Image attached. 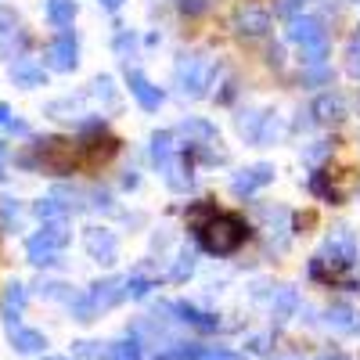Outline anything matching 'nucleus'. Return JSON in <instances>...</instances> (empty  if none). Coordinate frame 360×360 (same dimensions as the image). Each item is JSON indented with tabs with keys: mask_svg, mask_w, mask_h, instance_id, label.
Segmentation results:
<instances>
[{
	"mask_svg": "<svg viewBox=\"0 0 360 360\" xmlns=\"http://www.w3.org/2000/svg\"><path fill=\"white\" fill-rule=\"evenodd\" d=\"M4 176H8V148L0 144V184H4Z\"/></svg>",
	"mask_w": 360,
	"mask_h": 360,
	"instance_id": "31",
	"label": "nucleus"
},
{
	"mask_svg": "<svg viewBox=\"0 0 360 360\" xmlns=\"http://www.w3.org/2000/svg\"><path fill=\"white\" fill-rule=\"evenodd\" d=\"M98 4H105V8H108V11H115V8H119V4H123V0H98Z\"/></svg>",
	"mask_w": 360,
	"mask_h": 360,
	"instance_id": "34",
	"label": "nucleus"
},
{
	"mask_svg": "<svg viewBox=\"0 0 360 360\" xmlns=\"http://www.w3.org/2000/svg\"><path fill=\"white\" fill-rule=\"evenodd\" d=\"M65 213H69V205H62L54 195L37 202V217H40L44 224H58V220H65Z\"/></svg>",
	"mask_w": 360,
	"mask_h": 360,
	"instance_id": "17",
	"label": "nucleus"
},
{
	"mask_svg": "<svg viewBox=\"0 0 360 360\" xmlns=\"http://www.w3.org/2000/svg\"><path fill=\"white\" fill-rule=\"evenodd\" d=\"M148 292H152V281L148 278H127V295L130 299H144Z\"/></svg>",
	"mask_w": 360,
	"mask_h": 360,
	"instance_id": "26",
	"label": "nucleus"
},
{
	"mask_svg": "<svg viewBox=\"0 0 360 360\" xmlns=\"http://www.w3.org/2000/svg\"><path fill=\"white\" fill-rule=\"evenodd\" d=\"M11 123H15V119H11V108L0 101V127H11Z\"/></svg>",
	"mask_w": 360,
	"mask_h": 360,
	"instance_id": "32",
	"label": "nucleus"
},
{
	"mask_svg": "<svg viewBox=\"0 0 360 360\" xmlns=\"http://www.w3.org/2000/svg\"><path fill=\"white\" fill-rule=\"evenodd\" d=\"M314 220H317L314 213H299V217H295V227H299V231H303V227H314Z\"/></svg>",
	"mask_w": 360,
	"mask_h": 360,
	"instance_id": "30",
	"label": "nucleus"
},
{
	"mask_svg": "<svg viewBox=\"0 0 360 360\" xmlns=\"http://www.w3.org/2000/svg\"><path fill=\"white\" fill-rule=\"evenodd\" d=\"M288 37L295 44H303V47H314V44H324V29H321L317 18H292Z\"/></svg>",
	"mask_w": 360,
	"mask_h": 360,
	"instance_id": "10",
	"label": "nucleus"
},
{
	"mask_svg": "<svg viewBox=\"0 0 360 360\" xmlns=\"http://www.w3.org/2000/svg\"><path fill=\"white\" fill-rule=\"evenodd\" d=\"M15 29H18V11L0 8V44H4L8 37H15Z\"/></svg>",
	"mask_w": 360,
	"mask_h": 360,
	"instance_id": "22",
	"label": "nucleus"
},
{
	"mask_svg": "<svg viewBox=\"0 0 360 360\" xmlns=\"http://www.w3.org/2000/svg\"><path fill=\"white\" fill-rule=\"evenodd\" d=\"M76 54H79V51H76V37L65 29V33H58V37L44 47V62H47L51 69H58V72H72L76 62H79Z\"/></svg>",
	"mask_w": 360,
	"mask_h": 360,
	"instance_id": "4",
	"label": "nucleus"
},
{
	"mask_svg": "<svg viewBox=\"0 0 360 360\" xmlns=\"http://www.w3.org/2000/svg\"><path fill=\"white\" fill-rule=\"evenodd\" d=\"M335 360H339V356H335Z\"/></svg>",
	"mask_w": 360,
	"mask_h": 360,
	"instance_id": "36",
	"label": "nucleus"
},
{
	"mask_svg": "<svg viewBox=\"0 0 360 360\" xmlns=\"http://www.w3.org/2000/svg\"><path fill=\"white\" fill-rule=\"evenodd\" d=\"M173 310L180 314V321L202 328V332H213V328H217V317H213V314H202V310H195V307H188V303H176Z\"/></svg>",
	"mask_w": 360,
	"mask_h": 360,
	"instance_id": "16",
	"label": "nucleus"
},
{
	"mask_svg": "<svg viewBox=\"0 0 360 360\" xmlns=\"http://www.w3.org/2000/svg\"><path fill=\"white\" fill-rule=\"evenodd\" d=\"M127 295V278H105L90 288V299H94V307L105 310V307H115L119 299Z\"/></svg>",
	"mask_w": 360,
	"mask_h": 360,
	"instance_id": "9",
	"label": "nucleus"
},
{
	"mask_svg": "<svg viewBox=\"0 0 360 360\" xmlns=\"http://www.w3.org/2000/svg\"><path fill=\"white\" fill-rule=\"evenodd\" d=\"M11 346L18 353H40L47 346V339H44V332H37V328H15V332H11Z\"/></svg>",
	"mask_w": 360,
	"mask_h": 360,
	"instance_id": "13",
	"label": "nucleus"
},
{
	"mask_svg": "<svg viewBox=\"0 0 360 360\" xmlns=\"http://www.w3.org/2000/svg\"><path fill=\"white\" fill-rule=\"evenodd\" d=\"M79 148L86 152V159H90V162H98V159L105 162V159H112V155L119 152V141H115L112 134H105L101 127H90V130L83 134Z\"/></svg>",
	"mask_w": 360,
	"mask_h": 360,
	"instance_id": "6",
	"label": "nucleus"
},
{
	"mask_svg": "<svg viewBox=\"0 0 360 360\" xmlns=\"http://www.w3.org/2000/svg\"><path fill=\"white\" fill-rule=\"evenodd\" d=\"M169 155H173V134L162 130V134L152 137V159L155 162H169Z\"/></svg>",
	"mask_w": 360,
	"mask_h": 360,
	"instance_id": "18",
	"label": "nucleus"
},
{
	"mask_svg": "<svg viewBox=\"0 0 360 360\" xmlns=\"http://www.w3.org/2000/svg\"><path fill=\"white\" fill-rule=\"evenodd\" d=\"M270 180H274V166H263V162H259V166H249V169H242V173H238L231 188H234L238 195H252L256 188L270 184Z\"/></svg>",
	"mask_w": 360,
	"mask_h": 360,
	"instance_id": "8",
	"label": "nucleus"
},
{
	"mask_svg": "<svg viewBox=\"0 0 360 360\" xmlns=\"http://www.w3.org/2000/svg\"><path fill=\"white\" fill-rule=\"evenodd\" d=\"M33 155H22V166H40L47 173H72L76 169V148L65 137H44L33 144Z\"/></svg>",
	"mask_w": 360,
	"mask_h": 360,
	"instance_id": "3",
	"label": "nucleus"
},
{
	"mask_svg": "<svg viewBox=\"0 0 360 360\" xmlns=\"http://www.w3.org/2000/svg\"><path fill=\"white\" fill-rule=\"evenodd\" d=\"M72 314H76V321H94V314H98L94 299H90V295H83V299H72Z\"/></svg>",
	"mask_w": 360,
	"mask_h": 360,
	"instance_id": "24",
	"label": "nucleus"
},
{
	"mask_svg": "<svg viewBox=\"0 0 360 360\" xmlns=\"http://www.w3.org/2000/svg\"><path fill=\"white\" fill-rule=\"evenodd\" d=\"M266 29H270V15H266V11H256V8H249V11H242V15H238V33L259 37V33H266Z\"/></svg>",
	"mask_w": 360,
	"mask_h": 360,
	"instance_id": "15",
	"label": "nucleus"
},
{
	"mask_svg": "<svg viewBox=\"0 0 360 360\" xmlns=\"http://www.w3.org/2000/svg\"><path fill=\"white\" fill-rule=\"evenodd\" d=\"M180 8H184V11H202L205 4H202V0H180Z\"/></svg>",
	"mask_w": 360,
	"mask_h": 360,
	"instance_id": "33",
	"label": "nucleus"
},
{
	"mask_svg": "<svg viewBox=\"0 0 360 360\" xmlns=\"http://www.w3.org/2000/svg\"><path fill=\"white\" fill-rule=\"evenodd\" d=\"M25 299H29V292H25L22 281H8L4 292H0V317H4L8 332H15V328H18V317L25 310Z\"/></svg>",
	"mask_w": 360,
	"mask_h": 360,
	"instance_id": "5",
	"label": "nucleus"
},
{
	"mask_svg": "<svg viewBox=\"0 0 360 360\" xmlns=\"http://www.w3.org/2000/svg\"><path fill=\"white\" fill-rule=\"evenodd\" d=\"M191 270H195V256H191V252H184V256H180V263L173 266V281H184V278L191 274Z\"/></svg>",
	"mask_w": 360,
	"mask_h": 360,
	"instance_id": "27",
	"label": "nucleus"
},
{
	"mask_svg": "<svg viewBox=\"0 0 360 360\" xmlns=\"http://www.w3.org/2000/svg\"><path fill=\"white\" fill-rule=\"evenodd\" d=\"M314 112H317V119H324V123H328V119H342V105L335 98H321L314 105Z\"/></svg>",
	"mask_w": 360,
	"mask_h": 360,
	"instance_id": "21",
	"label": "nucleus"
},
{
	"mask_svg": "<svg viewBox=\"0 0 360 360\" xmlns=\"http://www.w3.org/2000/svg\"><path fill=\"white\" fill-rule=\"evenodd\" d=\"M76 18V0H47V22L58 25L65 33V25H72Z\"/></svg>",
	"mask_w": 360,
	"mask_h": 360,
	"instance_id": "14",
	"label": "nucleus"
},
{
	"mask_svg": "<svg viewBox=\"0 0 360 360\" xmlns=\"http://www.w3.org/2000/svg\"><path fill=\"white\" fill-rule=\"evenodd\" d=\"M198 360H242L238 353H231V349H205Z\"/></svg>",
	"mask_w": 360,
	"mask_h": 360,
	"instance_id": "28",
	"label": "nucleus"
},
{
	"mask_svg": "<svg viewBox=\"0 0 360 360\" xmlns=\"http://www.w3.org/2000/svg\"><path fill=\"white\" fill-rule=\"evenodd\" d=\"M69 227L65 220H58V224H44L37 234H29V242H25V256L33 266H51L58 263V256H62V249L69 245Z\"/></svg>",
	"mask_w": 360,
	"mask_h": 360,
	"instance_id": "2",
	"label": "nucleus"
},
{
	"mask_svg": "<svg viewBox=\"0 0 360 360\" xmlns=\"http://www.w3.org/2000/svg\"><path fill=\"white\" fill-rule=\"evenodd\" d=\"M127 83H130V94L141 101V108H148V112H155V108H159V101H162V90H159V86H152L141 72H130Z\"/></svg>",
	"mask_w": 360,
	"mask_h": 360,
	"instance_id": "11",
	"label": "nucleus"
},
{
	"mask_svg": "<svg viewBox=\"0 0 360 360\" xmlns=\"http://www.w3.org/2000/svg\"><path fill=\"white\" fill-rule=\"evenodd\" d=\"M76 346H79V349H76L79 356H101V349H98V342H76Z\"/></svg>",
	"mask_w": 360,
	"mask_h": 360,
	"instance_id": "29",
	"label": "nucleus"
},
{
	"mask_svg": "<svg viewBox=\"0 0 360 360\" xmlns=\"http://www.w3.org/2000/svg\"><path fill=\"white\" fill-rule=\"evenodd\" d=\"M310 188H314V195H321V198H328V202H342V195L328 184V173H314V180H310Z\"/></svg>",
	"mask_w": 360,
	"mask_h": 360,
	"instance_id": "19",
	"label": "nucleus"
},
{
	"mask_svg": "<svg viewBox=\"0 0 360 360\" xmlns=\"http://www.w3.org/2000/svg\"><path fill=\"white\" fill-rule=\"evenodd\" d=\"M112 356H115V360H141V349H137L134 339H130V342H115V346H112Z\"/></svg>",
	"mask_w": 360,
	"mask_h": 360,
	"instance_id": "25",
	"label": "nucleus"
},
{
	"mask_svg": "<svg viewBox=\"0 0 360 360\" xmlns=\"http://www.w3.org/2000/svg\"><path fill=\"white\" fill-rule=\"evenodd\" d=\"M15 220H18V202L15 198H0V227L11 231Z\"/></svg>",
	"mask_w": 360,
	"mask_h": 360,
	"instance_id": "23",
	"label": "nucleus"
},
{
	"mask_svg": "<svg viewBox=\"0 0 360 360\" xmlns=\"http://www.w3.org/2000/svg\"><path fill=\"white\" fill-rule=\"evenodd\" d=\"M353 317H356V314H353L349 307H332V310H328V321H332L335 328H342V332H353V328H356Z\"/></svg>",
	"mask_w": 360,
	"mask_h": 360,
	"instance_id": "20",
	"label": "nucleus"
},
{
	"mask_svg": "<svg viewBox=\"0 0 360 360\" xmlns=\"http://www.w3.org/2000/svg\"><path fill=\"white\" fill-rule=\"evenodd\" d=\"M195 234H198V242H202L205 252L227 256V252H234L249 238V227H245L242 217H234V213H217L213 220H209L202 231H195Z\"/></svg>",
	"mask_w": 360,
	"mask_h": 360,
	"instance_id": "1",
	"label": "nucleus"
},
{
	"mask_svg": "<svg viewBox=\"0 0 360 360\" xmlns=\"http://www.w3.org/2000/svg\"><path fill=\"white\" fill-rule=\"evenodd\" d=\"M44 360H69V356H44Z\"/></svg>",
	"mask_w": 360,
	"mask_h": 360,
	"instance_id": "35",
	"label": "nucleus"
},
{
	"mask_svg": "<svg viewBox=\"0 0 360 360\" xmlns=\"http://www.w3.org/2000/svg\"><path fill=\"white\" fill-rule=\"evenodd\" d=\"M83 242H86V252L94 256L98 263H112V259H115V252H119L115 234H112V231H105V227H90V231L83 234Z\"/></svg>",
	"mask_w": 360,
	"mask_h": 360,
	"instance_id": "7",
	"label": "nucleus"
},
{
	"mask_svg": "<svg viewBox=\"0 0 360 360\" xmlns=\"http://www.w3.org/2000/svg\"><path fill=\"white\" fill-rule=\"evenodd\" d=\"M11 79L18 86H25V90H33V86H44L47 83V72H44V65L33 62V58H22V62L11 65Z\"/></svg>",
	"mask_w": 360,
	"mask_h": 360,
	"instance_id": "12",
	"label": "nucleus"
}]
</instances>
